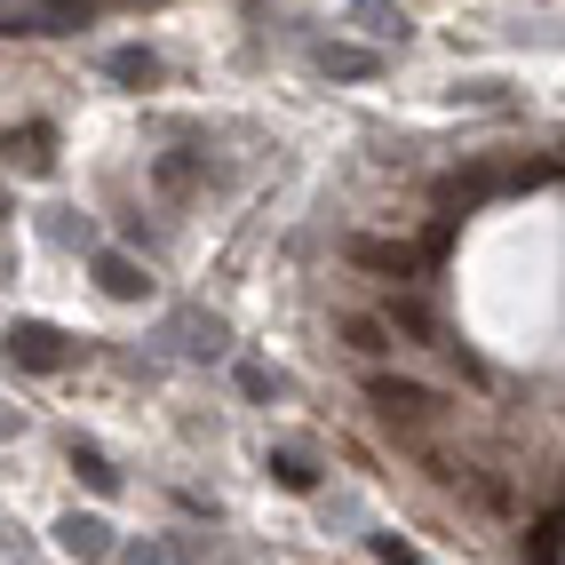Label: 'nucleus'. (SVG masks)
Masks as SVG:
<instances>
[{
	"mask_svg": "<svg viewBox=\"0 0 565 565\" xmlns=\"http://www.w3.org/2000/svg\"><path fill=\"white\" fill-rule=\"evenodd\" d=\"M374 557H383V565H423V550L398 542V534H374Z\"/></svg>",
	"mask_w": 565,
	"mask_h": 565,
	"instance_id": "14",
	"label": "nucleus"
},
{
	"mask_svg": "<svg viewBox=\"0 0 565 565\" xmlns=\"http://www.w3.org/2000/svg\"><path fill=\"white\" fill-rule=\"evenodd\" d=\"M334 334H343V343H351L359 359H383V351L398 343V334H391V319H383V311H343V327H334Z\"/></svg>",
	"mask_w": 565,
	"mask_h": 565,
	"instance_id": "6",
	"label": "nucleus"
},
{
	"mask_svg": "<svg viewBox=\"0 0 565 565\" xmlns=\"http://www.w3.org/2000/svg\"><path fill=\"white\" fill-rule=\"evenodd\" d=\"M383 319H391V334H406V343H438V311L423 303V295H391Z\"/></svg>",
	"mask_w": 565,
	"mask_h": 565,
	"instance_id": "5",
	"label": "nucleus"
},
{
	"mask_svg": "<svg viewBox=\"0 0 565 565\" xmlns=\"http://www.w3.org/2000/svg\"><path fill=\"white\" fill-rule=\"evenodd\" d=\"M72 470H81V478L96 486V494H111V486H120V470H111V462L96 455V446H72Z\"/></svg>",
	"mask_w": 565,
	"mask_h": 565,
	"instance_id": "12",
	"label": "nucleus"
},
{
	"mask_svg": "<svg viewBox=\"0 0 565 565\" xmlns=\"http://www.w3.org/2000/svg\"><path fill=\"white\" fill-rule=\"evenodd\" d=\"M359 24L374 32V41H406V17L391 9V0H359Z\"/></svg>",
	"mask_w": 565,
	"mask_h": 565,
	"instance_id": "10",
	"label": "nucleus"
},
{
	"mask_svg": "<svg viewBox=\"0 0 565 565\" xmlns=\"http://www.w3.org/2000/svg\"><path fill=\"white\" fill-rule=\"evenodd\" d=\"M104 72H111V81H128V88H152V81H160V56H152V49H111Z\"/></svg>",
	"mask_w": 565,
	"mask_h": 565,
	"instance_id": "8",
	"label": "nucleus"
},
{
	"mask_svg": "<svg viewBox=\"0 0 565 565\" xmlns=\"http://www.w3.org/2000/svg\"><path fill=\"white\" fill-rule=\"evenodd\" d=\"M319 72H334V81H366L374 56L366 49H319Z\"/></svg>",
	"mask_w": 565,
	"mask_h": 565,
	"instance_id": "11",
	"label": "nucleus"
},
{
	"mask_svg": "<svg viewBox=\"0 0 565 565\" xmlns=\"http://www.w3.org/2000/svg\"><path fill=\"white\" fill-rule=\"evenodd\" d=\"M239 391L247 398H271V366H239Z\"/></svg>",
	"mask_w": 565,
	"mask_h": 565,
	"instance_id": "15",
	"label": "nucleus"
},
{
	"mask_svg": "<svg viewBox=\"0 0 565 565\" xmlns=\"http://www.w3.org/2000/svg\"><path fill=\"white\" fill-rule=\"evenodd\" d=\"M366 398H374V414L398 430V438H414V430H430L438 423V391H423V383H406V374H366Z\"/></svg>",
	"mask_w": 565,
	"mask_h": 565,
	"instance_id": "1",
	"label": "nucleus"
},
{
	"mask_svg": "<svg viewBox=\"0 0 565 565\" xmlns=\"http://www.w3.org/2000/svg\"><path fill=\"white\" fill-rule=\"evenodd\" d=\"M9 359L32 366V374H56V366H72V334H56V327H41V319H17V327H9Z\"/></svg>",
	"mask_w": 565,
	"mask_h": 565,
	"instance_id": "2",
	"label": "nucleus"
},
{
	"mask_svg": "<svg viewBox=\"0 0 565 565\" xmlns=\"http://www.w3.org/2000/svg\"><path fill=\"white\" fill-rule=\"evenodd\" d=\"M56 542L81 557V565H104V557H111V525H104V518H64Z\"/></svg>",
	"mask_w": 565,
	"mask_h": 565,
	"instance_id": "7",
	"label": "nucleus"
},
{
	"mask_svg": "<svg viewBox=\"0 0 565 565\" xmlns=\"http://www.w3.org/2000/svg\"><path fill=\"white\" fill-rule=\"evenodd\" d=\"M9 152H17V160H24L32 175H41V168H49V128H41V120H32L24 136H9Z\"/></svg>",
	"mask_w": 565,
	"mask_h": 565,
	"instance_id": "13",
	"label": "nucleus"
},
{
	"mask_svg": "<svg viewBox=\"0 0 565 565\" xmlns=\"http://www.w3.org/2000/svg\"><path fill=\"white\" fill-rule=\"evenodd\" d=\"M351 263H359V271H383V279H414V271H423V255H414L406 239H351Z\"/></svg>",
	"mask_w": 565,
	"mask_h": 565,
	"instance_id": "3",
	"label": "nucleus"
},
{
	"mask_svg": "<svg viewBox=\"0 0 565 565\" xmlns=\"http://www.w3.org/2000/svg\"><path fill=\"white\" fill-rule=\"evenodd\" d=\"M96 287L104 295H120V303H143V295H152V279H143V263H128V255H96Z\"/></svg>",
	"mask_w": 565,
	"mask_h": 565,
	"instance_id": "4",
	"label": "nucleus"
},
{
	"mask_svg": "<svg viewBox=\"0 0 565 565\" xmlns=\"http://www.w3.org/2000/svg\"><path fill=\"white\" fill-rule=\"evenodd\" d=\"M263 470H271L287 494H311V486H319V462H311V455H295V446H279V455L263 462Z\"/></svg>",
	"mask_w": 565,
	"mask_h": 565,
	"instance_id": "9",
	"label": "nucleus"
}]
</instances>
